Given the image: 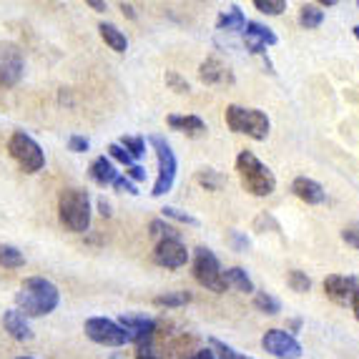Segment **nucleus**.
Returning <instances> with one entry per match:
<instances>
[{
	"label": "nucleus",
	"mask_w": 359,
	"mask_h": 359,
	"mask_svg": "<svg viewBox=\"0 0 359 359\" xmlns=\"http://www.w3.org/2000/svg\"><path fill=\"white\" fill-rule=\"evenodd\" d=\"M106 156L111 158V161L121 163V166H126V168H128V166H133V158L126 154V151L121 149L118 144H111V146H108V149H106Z\"/></svg>",
	"instance_id": "nucleus-33"
},
{
	"label": "nucleus",
	"mask_w": 359,
	"mask_h": 359,
	"mask_svg": "<svg viewBox=\"0 0 359 359\" xmlns=\"http://www.w3.org/2000/svg\"><path fill=\"white\" fill-rule=\"evenodd\" d=\"M191 292H166L154 297V306H161V309H179V306H186L191 302Z\"/></svg>",
	"instance_id": "nucleus-24"
},
{
	"label": "nucleus",
	"mask_w": 359,
	"mask_h": 359,
	"mask_svg": "<svg viewBox=\"0 0 359 359\" xmlns=\"http://www.w3.org/2000/svg\"><path fill=\"white\" fill-rule=\"evenodd\" d=\"M146 144L154 146L156 161H158V174H156L151 196L161 198V196H166L171 189H174L176 171H179V161H176V154H174V149H171V144H168L163 136H158V133H151V136L146 138Z\"/></svg>",
	"instance_id": "nucleus-5"
},
{
	"label": "nucleus",
	"mask_w": 359,
	"mask_h": 359,
	"mask_svg": "<svg viewBox=\"0 0 359 359\" xmlns=\"http://www.w3.org/2000/svg\"><path fill=\"white\" fill-rule=\"evenodd\" d=\"M116 322L128 332V339H131V344L138 347V354L151 352V339L156 334L154 317H146V314H121Z\"/></svg>",
	"instance_id": "nucleus-9"
},
{
	"label": "nucleus",
	"mask_w": 359,
	"mask_h": 359,
	"mask_svg": "<svg viewBox=\"0 0 359 359\" xmlns=\"http://www.w3.org/2000/svg\"><path fill=\"white\" fill-rule=\"evenodd\" d=\"M241 33H244L246 50H252L254 55H266V48H271V46L279 43L274 30H271L269 25L257 23V20H246V28L241 30Z\"/></svg>",
	"instance_id": "nucleus-13"
},
{
	"label": "nucleus",
	"mask_w": 359,
	"mask_h": 359,
	"mask_svg": "<svg viewBox=\"0 0 359 359\" xmlns=\"http://www.w3.org/2000/svg\"><path fill=\"white\" fill-rule=\"evenodd\" d=\"M154 262L163 269H181L191 262V252L181 239H161L154 249Z\"/></svg>",
	"instance_id": "nucleus-12"
},
{
	"label": "nucleus",
	"mask_w": 359,
	"mask_h": 359,
	"mask_svg": "<svg viewBox=\"0 0 359 359\" xmlns=\"http://www.w3.org/2000/svg\"><path fill=\"white\" fill-rule=\"evenodd\" d=\"M166 86H168L171 90H176V93H189V90H191L189 81H186V78H181L176 71H168V73H166Z\"/></svg>",
	"instance_id": "nucleus-34"
},
{
	"label": "nucleus",
	"mask_w": 359,
	"mask_h": 359,
	"mask_svg": "<svg viewBox=\"0 0 359 359\" xmlns=\"http://www.w3.org/2000/svg\"><path fill=\"white\" fill-rule=\"evenodd\" d=\"M116 144L131 156L133 163L141 161V158L146 156V138L144 136H123L121 141H116Z\"/></svg>",
	"instance_id": "nucleus-27"
},
{
	"label": "nucleus",
	"mask_w": 359,
	"mask_h": 359,
	"mask_svg": "<svg viewBox=\"0 0 359 359\" xmlns=\"http://www.w3.org/2000/svg\"><path fill=\"white\" fill-rule=\"evenodd\" d=\"M88 149H90V141L86 136L73 133V136L68 138V151H73V154H86Z\"/></svg>",
	"instance_id": "nucleus-37"
},
{
	"label": "nucleus",
	"mask_w": 359,
	"mask_h": 359,
	"mask_svg": "<svg viewBox=\"0 0 359 359\" xmlns=\"http://www.w3.org/2000/svg\"><path fill=\"white\" fill-rule=\"evenodd\" d=\"M60 304V289L46 276H28L15 294V309L25 319L48 317Z\"/></svg>",
	"instance_id": "nucleus-1"
},
{
	"label": "nucleus",
	"mask_w": 359,
	"mask_h": 359,
	"mask_svg": "<svg viewBox=\"0 0 359 359\" xmlns=\"http://www.w3.org/2000/svg\"><path fill=\"white\" fill-rule=\"evenodd\" d=\"M254 8L264 15H282L287 11V0H254Z\"/></svg>",
	"instance_id": "nucleus-32"
},
{
	"label": "nucleus",
	"mask_w": 359,
	"mask_h": 359,
	"mask_svg": "<svg viewBox=\"0 0 359 359\" xmlns=\"http://www.w3.org/2000/svg\"><path fill=\"white\" fill-rule=\"evenodd\" d=\"M198 78L204 81L206 86H222V83H233V76L222 60L206 58L201 66H198Z\"/></svg>",
	"instance_id": "nucleus-16"
},
{
	"label": "nucleus",
	"mask_w": 359,
	"mask_h": 359,
	"mask_svg": "<svg viewBox=\"0 0 359 359\" xmlns=\"http://www.w3.org/2000/svg\"><path fill=\"white\" fill-rule=\"evenodd\" d=\"M229 241H231V246L236 249V252H246V249H249V239H246L241 231H236V229L229 231Z\"/></svg>",
	"instance_id": "nucleus-38"
},
{
	"label": "nucleus",
	"mask_w": 359,
	"mask_h": 359,
	"mask_svg": "<svg viewBox=\"0 0 359 359\" xmlns=\"http://www.w3.org/2000/svg\"><path fill=\"white\" fill-rule=\"evenodd\" d=\"M287 284H289V289H292V292H297V294H306L311 289V279L306 276V271H302V269L289 271Z\"/></svg>",
	"instance_id": "nucleus-31"
},
{
	"label": "nucleus",
	"mask_w": 359,
	"mask_h": 359,
	"mask_svg": "<svg viewBox=\"0 0 359 359\" xmlns=\"http://www.w3.org/2000/svg\"><path fill=\"white\" fill-rule=\"evenodd\" d=\"M189 359H216V357H214V352H211L209 347H204V349H198L196 354H191Z\"/></svg>",
	"instance_id": "nucleus-42"
},
{
	"label": "nucleus",
	"mask_w": 359,
	"mask_h": 359,
	"mask_svg": "<svg viewBox=\"0 0 359 359\" xmlns=\"http://www.w3.org/2000/svg\"><path fill=\"white\" fill-rule=\"evenodd\" d=\"M90 196L86 189H66L58 196V219L73 233H86L90 229Z\"/></svg>",
	"instance_id": "nucleus-3"
},
{
	"label": "nucleus",
	"mask_w": 359,
	"mask_h": 359,
	"mask_svg": "<svg viewBox=\"0 0 359 359\" xmlns=\"http://www.w3.org/2000/svg\"><path fill=\"white\" fill-rule=\"evenodd\" d=\"M136 359H156V357L154 352H149V354H136Z\"/></svg>",
	"instance_id": "nucleus-47"
},
{
	"label": "nucleus",
	"mask_w": 359,
	"mask_h": 359,
	"mask_svg": "<svg viewBox=\"0 0 359 359\" xmlns=\"http://www.w3.org/2000/svg\"><path fill=\"white\" fill-rule=\"evenodd\" d=\"M244 28H246V15L239 6H229L216 18V30H224V33H241Z\"/></svg>",
	"instance_id": "nucleus-19"
},
{
	"label": "nucleus",
	"mask_w": 359,
	"mask_h": 359,
	"mask_svg": "<svg viewBox=\"0 0 359 359\" xmlns=\"http://www.w3.org/2000/svg\"><path fill=\"white\" fill-rule=\"evenodd\" d=\"M25 71L23 50L11 41L0 43V86H18Z\"/></svg>",
	"instance_id": "nucleus-10"
},
{
	"label": "nucleus",
	"mask_w": 359,
	"mask_h": 359,
	"mask_svg": "<svg viewBox=\"0 0 359 359\" xmlns=\"http://www.w3.org/2000/svg\"><path fill=\"white\" fill-rule=\"evenodd\" d=\"M341 241L359 252V224H349V226L341 229Z\"/></svg>",
	"instance_id": "nucleus-36"
},
{
	"label": "nucleus",
	"mask_w": 359,
	"mask_h": 359,
	"mask_svg": "<svg viewBox=\"0 0 359 359\" xmlns=\"http://www.w3.org/2000/svg\"><path fill=\"white\" fill-rule=\"evenodd\" d=\"M3 330H6L15 341L33 339V330H30L28 319H25L18 309H8L6 314H3Z\"/></svg>",
	"instance_id": "nucleus-17"
},
{
	"label": "nucleus",
	"mask_w": 359,
	"mask_h": 359,
	"mask_svg": "<svg viewBox=\"0 0 359 359\" xmlns=\"http://www.w3.org/2000/svg\"><path fill=\"white\" fill-rule=\"evenodd\" d=\"M191 269H194V279H196L204 289H209V292H214V294L226 292L222 262H219V257L211 252L209 246H198V249H194Z\"/></svg>",
	"instance_id": "nucleus-6"
},
{
	"label": "nucleus",
	"mask_w": 359,
	"mask_h": 359,
	"mask_svg": "<svg viewBox=\"0 0 359 359\" xmlns=\"http://www.w3.org/2000/svg\"><path fill=\"white\" fill-rule=\"evenodd\" d=\"M262 347L264 352L276 359H299L302 352H304L299 339L289 334L287 330H269L262 337Z\"/></svg>",
	"instance_id": "nucleus-11"
},
{
	"label": "nucleus",
	"mask_w": 359,
	"mask_h": 359,
	"mask_svg": "<svg viewBox=\"0 0 359 359\" xmlns=\"http://www.w3.org/2000/svg\"><path fill=\"white\" fill-rule=\"evenodd\" d=\"M236 171H239V181L244 186V191H249L252 196H271L276 191L274 171L252 151H241L236 156Z\"/></svg>",
	"instance_id": "nucleus-2"
},
{
	"label": "nucleus",
	"mask_w": 359,
	"mask_h": 359,
	"mask_svg": "<svg viewBox=\"0 0 359 359\" xmlns=\"http://www.w3.org/2000/svg\"><path fill=\"white\" fill-rule=\"evenodd\" d=\"M302 327H304V319H302V317H292V319L287 322V332H289L292 337H297V332H299Z\"/></svg>",
	"instance_id": "nucleus-41"
},
{
	"label": "nucleus",
	"mask_w": 359,
	"mask_h": 359,
	"mask_svg": "<svg viewBox=\"0 0 359 359\" xmlns=\"http://www.w3.org/2000/svg\"><path fill=\"white\" fill-rule=\"evenodd\" d=\"M168 128H174L179 133H186V136H201L206 133V123L198 116H179V114H171L166 118Z\"/></svg>",
	"instance_id": "nucleus-20"
},
{
	"label": "nucleus",
	"mask_w": 359,
	"mask_h": 359,
	"mask_svg": "<svg viewBox=\"0 0 359 359\" xmlns=\"http://www.w3.org/2000/svg\"><path fill=\"white\" fill-rule=\"evenodd\" d=\"M111 186H114L116 191H121V194H128V196H138V194H141V191H138V186L133 184V181H128L123 174H118V176H116V181H114V184H111Z\"/></svg>",
	"instance_id": "nucleus-35"
},
{
	"label": "nucleus",
	"mask_w": 359,
	"mask_h": 359,
	"mask_svg": "<svg viewBox=\"0 0 359 359\" xmlns=\"http://www.w3.org/2000/svg\"><path fill=\"white\" fill-rule=\"evenodd\" d=\"M88 176H90V181H93L96 186L106 189V186H111L116 181L118 171H116V163L111 161L108 156H98V158H93V161H90Z\"/></svg>",
	"instance_id": "nucleus-18"
},
{
	"label": "nucleus",
	"mask_w": 359,
	"mask_h": 359,
	"mask_svg": "<svg viewBox=\"0 0 359 359\" xmlns=\"http://www.w3.org/2000/svg\"><path fill=\"white\" fill-rule=\"evenodd\" d=\"M196 184L201 189H206V191H219L224 186V176L219 171H214V168H201L196 174Z\"/></svg>",
	"instance_id": "nucleus-28"
},
{
	"label": "nucleus",
	"mask_w": 359,
	"mask_h": 359,
	"mask_svg": "<svg viewBox=\"0 0 359 359\" xmlns=\"http://www.w3.org/2000/svg\"><path fill=\"white\" fill-rule=\"evenodd\" d=\"M337 6V0H322L319 3V8H334Z\"/></svg>",
	"instance_id": "nucleus-46"
},
{
	"label": "nucleus",
	"mask_w": 359,
	"mask_h": 359,
	"mask_svg": "<svg viewBox=\"0 0 359 359\" xmlns=\"http://www.w3.org/2000/svg\"><path fill=\"white\" fill-rule=\"evenodd\" d=\"M0 266L3 269H20V266H25L23 252L13 244H0Z\"/></svg>",
	"instance_id": "nucleus-26"
},
{
	"label": "nucleus",
	"mask_w": 359,
	"mask_h": 359,
	"mask_svg": "<svg viewBox=\"0 0 359 359\" xmlns=\"http://www.w3.org/2000/svg\"><path fill=\"white\" fill-rule=\"evenodd\" d=\"M357 8H359V0H357Z\"/></svg>",
	"instance_id": "nucleus-50"
},
{
	"label": "nucleus",
	"mask_w": 359,
	"mask_h": 359,
	"mask_svg": "<svg viewBox=\"0 0 359 359\" xmlns=\"http://www.w3.org/2000/svg\"><path fill=\"white\" fill-rule=\"evenodd\" d=\"M126 176L128 181H133V184H141V181H146V168L141 166V163H133V166L126 168Z\"/></svg>",
	"instance_id": "nucleus-39"
},
{
	"label": "nucleus",
	"mask_w": 359,
	"mask_h": 359,
	"mask_svg": "<svg viewBox=\"0 0 359 359\" xmlns=\"http://www.w3.org/2000/svg\"><path fill=\"white\" fill-rule=\"evenodd\" d=\"M324 292L337 304H349L352 297L359 292V276L352 274H330L324 279Z\"/></svg>",
	"instance_id": "nucleus-14"
},
{
	"label": "nucleus",
	"mask_w": 359,
	"mask_h": 359,
	"mask_svg": "<svg viewBox=\"0 0 359 359\" xmlns=\"http://www.w3.org/2000/svg\"><path fill=\"white\" fill-rule=\"evenodd\" d=\"M292 194L309 206H319V204L327 201V191H324V186L319 184V181L309 179V176H297V179L292 181Z\"/></svg>",
	"instance_id": "nucleus-15"
},
{
	"label": "nucleus",
	"mask_w": 359,
	"mask_h": 359,
	"mask_svg": "<svg viewBox=\"0 0 359 359\" xmlns=\"http://www.w3.org/2000/svg\"><path fill=\"white\" fill-rule=\"evenodd\" d=\"M83 332L90 341H96V344H101V347H126V344H131L128 332L123 330L116 319H108V317L86 319Z\"/></svg>",
	"instance_id": "nucleus-8"
},
{
	"label": "nucleus",
	"mask_w": 359,
	"mask_h": 359,
	"mask_svg": "<svg viewBox=\"0 0 359 359\" xmlns=\"http://www.w3.org/2000/svg\"><path fill=\"white\" fill-rule=\"evenodd\" d=\"M161 216H163V222H176V224H184V226H198L196 216H191L189 211L176 209V206H163Z\"/></svg>",
	"instance_id": "nucleus-29"
},
{
	"label": "nucleus",
	"mask_w": 359,
	"mask_h": 359,
	"mask_svg": "<svg viewBox=\"0 0 359 359\" xmlns=\"http://www.w3.org/2000/svg\"><path fill=\"white\" fill-rule=\"evenodd\" d=\"M8 154L15 158L25 174H38L46 166V154H43L41 144L25 131H13L11 141H8Z\"/></svg>",
	"instance_id": "nucleus-7"
},
{
	"label": "nucleus",
	"mask_w": 359,
	"mask_h": 359,
	"mask_svg": "<svg viewBox=\"0 0 359 359\" xmlns=\"http://www.w3.org/2000/svg\"><path fill=\"white\" fill-rule=\"evenodd\" d=\"M224 282H226V289H236V292H241V294L257 292L252 276H249V271H246L244 266H229V269H224Z\"/></svg>",
	"instance_id": "nucleus-21"
},
{
	"label": "nucleus",
	"mask_w": 359,
	"mask_h": 359,
	"mask_svg": "<svg viewBox=\"0 0 359 359\" xmlns=\"http://www.w3.org/2000/svg\"><path fill=\"white\" fill-rule=\"evenodd\" d=\"M254 309H259L266 317H276L282 311V302L269 292H254Z\"/></svg>",
	"instance_id": "nucleus-25"
},
{
	"label": "nucleus",
	"mask_w": 359,
	"mask_h": 359,
	"mask_svg": "<svg viewBox=\"0 0 359 359\" xmlns=\"http://www.w3.org/2000/svg\"><path fill=\"white\" fill-rule=\"evenodd\" d=\"M96 206H98V214H101L103 219H111V216H114V206H111V201H108L106 196H98Z\"/></svg>",
	"instance_id": "nucleus-40"
},
{
	"label": "nucleus",
	"mask_w": 359,
	"mask_h": 359,
	"mask_svg": "<svg viewBox=\"0 0 359 359\" xmlns=\"http://www.w3.org/2000/svg\"><path fill=\"white\" fill-rule=\"evenodd\" d=\"M349 306H352V311H354V317H357V322H359V292L352 297V302H349Z\"/></svg>",
	"instance_id": "nucleus-45"
},
{
	"label": "nucleus",
	"mask_w": 359,
	"mask_h": 359,
	"mask_svg": "<svg viewBox=\"0 0 359 359\" xmlns=\"http://www.w3.org/2000/svg\"><path fill=\"white\" fill-rule=\"evenodd\" d=\"M149 233L151 236H156V239H181L179 231H176L174 226L168 222H163V219H154V222L149 224Z\"/></svg>",
	"instance_id": "nucleus-30"
},
{
	"label": "nucleus",
	"mask_w": 359,
	"mask_h": 359,
	"mask_svg": "<svg viewBox=\"0 0 359 359\" xmlns=\"http://www.w3.org/2000/svg\"><path fill=\"white\" fill-rule=\"evenodd\" d=\"M121 13H123V15H126V18H136V11H133V6L131 3H121Z\"/></svg>",
	"instance_id": "nucleus-44"
},
{
	"label": "nucleus",
	"mask_w": 359,
	"mask_h": 359,
	"mask_svg": "<svg viewBox=\"0 0 359 359\" xmlns=\"http://www.w3.org/2000/svg\"><path fill=\"white\" fill-rule=\"evenodd\" d=\"M324 23V11L317 6V3H304L299 8V25L306 30H317L322 28Z\"/></svg>",
	"instance_id": "nucleus-23"
},
{
	"label": "nucleus",
	"mask_w": 359,
	"mask_h": 359,
	"mask_svg": "<svg viewBox=\"0 0 359 359\" xmlns=\"http://www.w3.org/2000/svg\"><path fill=\"white\" fill-rule=\"evenodd\" d=\"M86 6H88V8H93V11H96V13H103V11H106V3H101V0H86Z\"/></svg>",
	"instance_id": "nucleus-43"
},
{
	"label": "nucleus",
	"mask_w": 359,
	"mask_h": 359,
	"mask_svg": "<svg viewBox=\"0 0 359 359\" xmlns=\"http://www.w3.org/2000/svg\"><path fill=\"white\" fill-rule=\"evenodd\" d=\"M352 33H354V38H357V41H359V25H354Z\"/></svg>",
	"instance_id": "nucleus-48"
},
{
	"label": "nucleus",
	"mask_w": 359,
	"mask_h": 359,
	"mask_svg": "<svg viewBox=\"0 0 359 359\" xmlns=\"http://www.w3.org/2000/svg\"><path fill=\"white\" fill-rule=\"evenodd\" d=\"M15 359H36V357H15Z\"/></svg>",
	"instance_id": "nucleus-49"
},
{
	"label": "nucleus",
	"mask_w": 359,
	"mask_h": 359,
	"mask_svg": "<svg viewBox=\"0 0 359 359\" xmlns=\"http://www.w3.org/2000/svg\"><path fill=\"white\" fill-rule=\"evenodd\" d=\"M98 33H101L103 43H106L108 48L116 50V53H126L128 50V38L126 33L114 23H101L98 25Z\"/></svg>",
	"instance_id": "nucleus-22"
},
{
	"label": "nucleus",
	"mask_w": 359,
	"mask_h": 359,
	"mask_svg": "<svg viewBox=\"0 0 359 359\" xmlns=\"http://www.w3.org/2000/svg\"><path fill=\"white\" fill-rule=\"evenodd\" d=\"M226 126L231 128L233 133H241V136H249L254 141H266L271 131V121L269 116L259 111V108H246V106H226Z\"/></svg>",
	"instance_id": "nucleus-4"
}]
</instances>
